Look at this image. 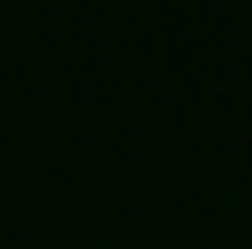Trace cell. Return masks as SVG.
Here are the masks:
<instances>
[]
</instances>
